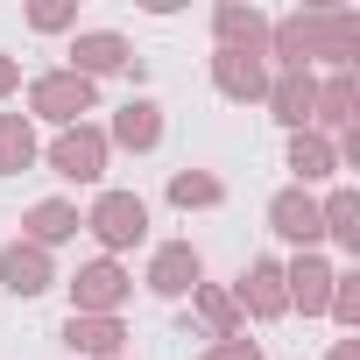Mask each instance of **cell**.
<instances>
[{"label": "cell", "instance_id": "5", "mask_svg": "<svg viewBox=\"0 0 360 360\" xmlns=\"http://www.w3.org/2000/svg\"><path fill=\"white\" fill-rule=\"evenodd\" d=\"M8 283H15L22 297H36V290L50 283V269H43V255H36V248H8Z\"/></svg>", "mask_w": 360, "mask_h": 360}, {"label": "cell", "instance_id": "13", "mask_svg": "<svg viewBox=\"0 0 360 360\" xmlns=\"http://www.w3.org/2000/svg\"><path fill=\"white\" fill-rule=\"evenodd\" d=\"M113 290H120L113 269H85V276H78V297H85V304H113Z\"/></svg>", "mask_w": 360, "mask_h": 360}, {"label": "cell", "instance_id": "7", "mask_svg": "<svg viewBox=\"0 0 360 360\" xmlns=\"http://www.w3.org/2000/svg\"><path fill=\"white\" fill-rule=\"evenodd\" d=\"M127 50H120V36H92V43H78V64L85 71H113Z\"/></svg>", "mask_w": 360, "mask_h": 360}, {"label": "cell", "instance_id": "10", "mask_svg": "<svg viewBox=\"0 0 360 360\" xmlns=\"http://www.w3.org/2000/svg\"><path fill=\"white\" fill-rule=\"evenodd\" d=\"M120 141L148 148V141H155V106H127V113H120Z\"/></svg>", "mask_w": 360, "mask_h": 360}, {"label": "cell", "instance_id": "1", "mask_svg": "<svg viewBox=\"0 0 360 360\" xmlns=\"http://www.w3.org/2000/svg\"><path fill=\"white\" fill-rule=\"evenodd\" d=\"M36 106L57 113V120H71V113L92 106V85H85V78H50V85H36Z\"/></svg>", "mask_w": 360, "mask_h": 360}, {"label": "cell", "instance_id": "17", "mask_svg": "<svg viewBox=\"0 0 360 360\" xmlns=\"http://www.w3.org/2000/svg\"><path fill=\"white\" fill-rule=\"evenodd\" d=\"M353 113V85L339 78V85H325V120H346Z\"/></svg>", "mask_w": 360, "mask_h": 360}, {"label": "cell", "instance_id": "16", "mask_svg": "<svg viewBox=\"0 0 360 360\" xmlns=\"http://www.w3.org/2000/svg\"><path fill=\"white\" fill-rule=\"evenodd\" d=\"M290 162H297L304 176H325V169H332V155H325V141H297V155H290Z\"/></svg>", "mask_w": 360, "mask_h": 360}, {"label": "cell", "instance_id": "21", "mask_svg": "<svg viewBox=\"0 0 360 360\" xmlns=\"http://www.w3.org/2000/svg\"><path fill=\"white\" fill-rule=\"evenodd\" d=\"M332 360H353V346H339V353H332Z\"/></svg>", "mask_w": 360, "mask_h": 360}, {"label": "cell", "instance_id": "20", "mask_svg": "<svg viewBox=\"0 0 360 360\" xmlns=\"http://www.w3.org/2000/svg\"><path fill=\"white\" fill-rule=\"evenodd\" d=\"M325 219H332V233H346V240H353V198H346V191L332 198V212H325Z\"/></svg>", "mask_w": 360, "mask_h": 360}, {"label": "cell", "instance_id": "8", "mask_svg": "<svg viewBox=\"0 0 360 360\" xmlns=\"http://www.w3.org/2000/svg\"><path fill=\"white\" fill-rule=\"evenodd\" d=\"M311 99H318V92H311V78H283V85H276L283 120H304V113H311Z\"/></svg>", "mask_w": 360, "mask_h": 360}, {"label": "cell", "instance_id": "4", "mask_svg": "<svg viewBox=\"0 0 360 360\" xmlns=\"http://www.w3.org/2000/svg\"><path fill=\"white\" fill-rule=\"evenodd\" d=\"M99 233H106V240H134V233H141V205H134V198H106V205H99Z\"/></svg>", "mask_w": 360, "mask_h": 360}, {"label": "cell", "instance_id": "2", "mask_svg": "<svg viewBox=\"0 0 360 360\" xmlns=\"http://www.w3.org/2000/svg\"><path fill=\"white\" fill-rule=\"evenodd\" d=\"M191 283H198V255H191V248H169V255L155 262V290H162V297L191 290Z\"/></svg>", "mask_w": 360, "mask_h": 360}, {"label": "cell", "instance_id": "19", "mask_svg": "<svg viewBox=\"0 0 360 360\" xmlns=\"http://www.w3.org/2000/svg\"><path fill=\"white\" fill-rule=\"evenodd\" d=\"M71 339L92 346V353H106V346H113V325H78V318H71Z\"/></svg>", "mask_w": 360, "mask_h": 360}, {"label": "cell", "instance_id": "14", "mask_svg": "<svg viewBox=\"0 0 360 360\" xmlns=\"http://www.w3.org/2000/svg\"><path fill=\"white\" fill-rule=\"evenodd\" d=\"M212 198H219L212 176H176V205H212Z\"/></svg>", "mask_w": 360, "mask_h": 360}, {"label": "cell", "instance_id": "15", "mask_svg": "<svg viewBox=\"0 0 360 360\" xmlns=\"http://www.w3.org/2000/svg\"><path fill=\"white\" fill-rule=\"evenodd\" d=\"M219 78H226V92H255V85H262V71H255V64H240V57H226V64H219Z\"/></svg>", "mask_w": 360, "mask_h": 360}, {"label": "cell", "instance_id": "12", "mask_svg": "<svg viewBox=\"0 0 360 360\" xmlns=\"http://www.w3.org/2000/svg\"><path fill=\"white\" fill-rule=\"evenodd\" d=\"M22 162H29V127L8 120V127H0V169H22Z\"/></svg>", "mask_w": 360, "mask_h": 360}, {"label": "cell", "instance_id": "11", "mask_svg": "<svg viewBox=\"0 0 360 360\" xmlns=\"http://www.w3.org/2000/svg\"><path fill=\"white\" fill-rule=\"evenodd\" d=\"M290 283H297V297H304V311H318V304H325V283H332V276H325L318 262H297V276H290Z\"/></svg>", "mask_w": 360, "mask_h": 360}, {"label": "cell", "instance_id": "3", "mask_svg": "<svg viewBox=\"0 0 360 360\" xmlns=\"http://www.w3.org/2000/svg\"><path fill=\"white\" fill-rule=\"evenodd\" d=\"M57 169L64 176H99V141L92 134H64L57 141Z\"/></svg>", "mask_w": 360, "mask_h": 360}, {"label": "cell", "instance_id": "18", "mask_svg": "<svg viewBox=\"0 0 360 360\" xmlns=\"http://www.w3.org/2000/svg\"><path fill=\"white\" fill-rule=\"evenodd\" d=\"M36 233H43V240L71 233V212H64V205H43V212H36Z\"/></svg>", "mask_w": 360, "mask_h": 360}, {"label": "cell", "instance_id": "9", "mask_svg": "<svg viewBox=\"0 0 360 360\" xmlns=\"http://www.w3.org/2000/svg\"><path fill=\"white\" fill-rule=\"evenodd\" d=\"M248 297H255V311H283V276L262 262V269L248 276Z\"/></svg>", "mask_w": 360, "mask_h": 360}, {"label": "cell", "instance_id": "22", "mask_svg": "<svg viewBox=\"0 0 360 360\" xmlns=\"http://www.w3.org/2000/svg\"><path fill=\"white\" fill-rule=\"evenodd\" d=\"M0 85H8V64H0Z\"/></svg>", "mask_w": 360, "mask_h": 360}, {"label": "cell", "instance_id": "6", "mask_svg": "<svg viewBox=\"0 0 360 360\" xmlns=\"http://www.w3.org/2000/svg\"><path fill=\"white\" fill-rule=\"evenodd\" d=\"M276 226H283L290 240H311V233H318V212H311V198H276Z\"/></svg>", "mask_w": 360, "mask_h": 360}]
</instances>
